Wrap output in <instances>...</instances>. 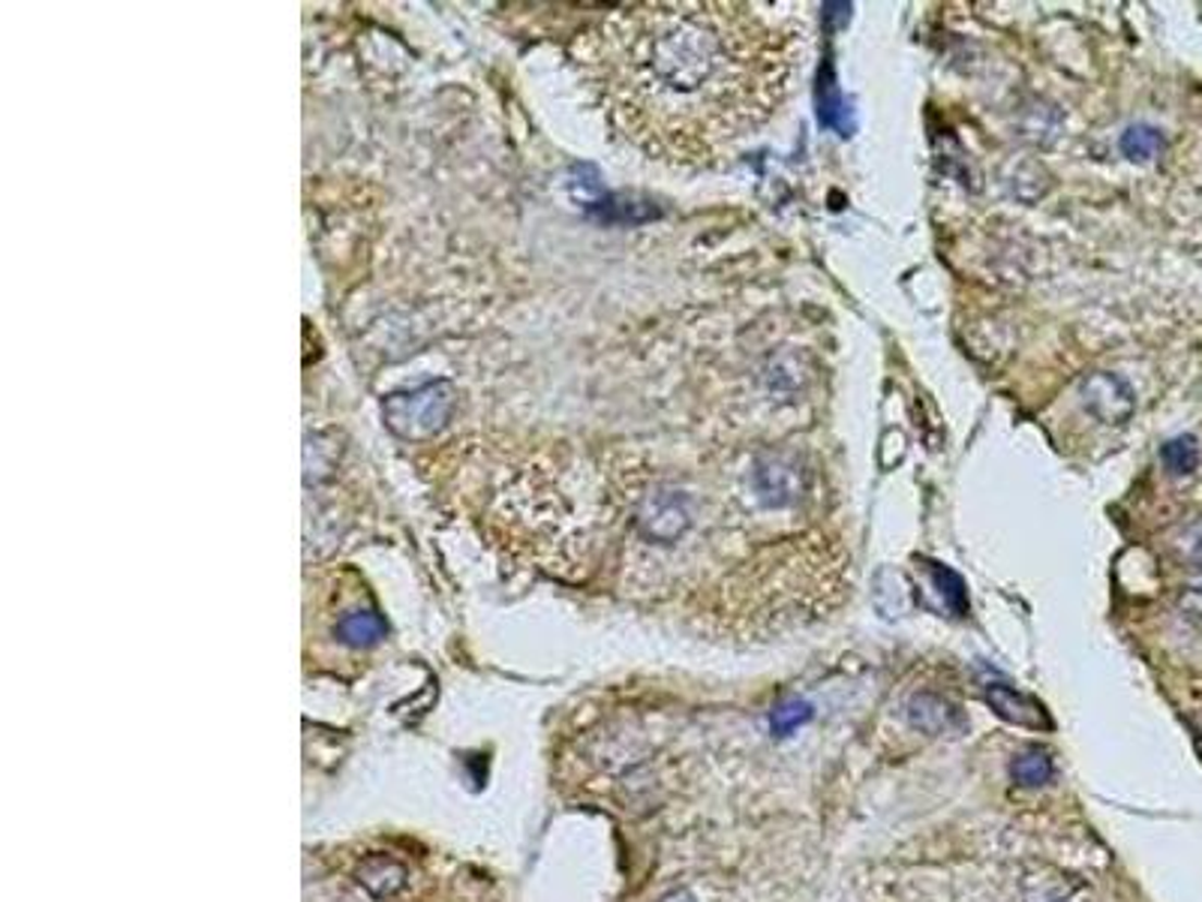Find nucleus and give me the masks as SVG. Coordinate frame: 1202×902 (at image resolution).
<instances>
[{
  "label": "nucleus",
  "instance_id": "2",
  "mask_svg": "<svg viewBox=\"0 0 1202 902\" xmlns=\"http://www.w3.org/2000/svg\"><path fill=\"white\" fill-rule=\"evenodd\" d=\"M1086 403L1089 410L1106 425H1118V422H1127L1130 413H1133V391L1127 386L1121 376L1115 374H1094L1086 379Z\"/></svg>",
  "mask_w": 1202,
  "mask_h": 902
},
{
  "label": "nucleus",
  "instance_id": "10",
  "mask_svg": "<svg viewBox=\"0 0 1202 902\" xmlns=\"http://www.w3.org/2000/svg\"><path fill=\"white\" fill-rule=\"evenodd\" d=\"M340 635L349 641V644H370L382 635V623L376 614H352L343 626H340Z\"/></svg>",
  "mask_w": 1202,
  "mask_h": 902
},
{
  "label": "nucleus",
  "instance_id": "5",
  "mask_svg": "<svg viewBox=\"0 0 1202 902\" xmlns=\"http://www.w3.org/2000/svg\"><path fill=\"white\" fill-rule=\"evenodd\" d=\"M986 704L1002 716L1004 722H1010V726L1031 728V731H1050L1052 728V719L1043 704L1034 702L1026 692H1016L1010 686H1004V683H990L986 686Z\"/></svg>",
  "mask_w": 1202,
  "mask_h": 902
},
{
  "label": "nucleus",
  "instance_id": "13",
  "mask_svg": "<svg viewBox=\"0 0 1202 902\" xmlns=\"http://www.w3.org/2000/svg\"><path fill=\"white\" fill-rule=\"evenodd\" d=\"M662 902H695V897H691L689 890H674V893H667Z\"/></svg>",
  "mask_w": 1202,
  "mask_h": 902
},
{
  "label": "nucleus",
  "instance_id": "1",
  "mask_svg": "<svg viewBox=\"0 0 1202 902\" xmlns=\"http://www.w3.org/2000/svg\"><path fill=\"white\" fill-rule=\"evenodd\" d=\"M800 49V31L758 3H628L589 27L577 63L631 148L698 169L778 112Z\"/></svg>",
  "mask_w": 1202,
  "mask_h": 902
},
{
  "label": "nucleus",
  "instance_id": "11",
  "mask_svg": "<svg viewBox=\"0 0 1202 902\" xmlns=\"http://www.w3.org/2000/svg\"><path fill=\"white\" fill-rule=\"evenodd\" d=\"M932 575H935V581H939L944 601L950 605L956 614H965V611H968V599H965L962 577L956 575V572H950V569H941V565L932 569Z\"/></svg>",
  "mask_w": 1202,
  "mask_h": 902
},
{
  "label": "nucleus",
  "instance_id": "4",
  "mask_svg": "<svg viewBox=\"0 0 1202 902\" xmlns=\"http://www.w3.org/2000/svg\"><path fill=\"white\" fill-rule=\"evenodd\" d=\"M905 714H908V726L915 731H923L929 738H944V734H953V731H959L965 726L959 707L947 702L944 695H935V692H917L905 707Z\"/></svg>",
  "mask_w": 1202,
  "mask_h": 902
},
{
  "label": "nucleus",
  "instance_id": "6",
  "mask_svg": "<svg viewBox=\"0 0 1202 902\" xmlns=\"http://www.w3.org/2000/svg\"><path fill=\"white\" fill-rule=\"evenodd\" d=\"M1052 777H1055V765L1052 758L1043 749H1028L1019 752L1014 761H1010V779L1022 789H1040V785H1050Z\"/></svg>",
  "mask_w": 1202,
  "mask_h": 902
},
{
  "label": "nucleus",
  "instance_id": "8",
  "mask_svg": "<svg viewBox=\"0 0 1202 902\" xmlns=\"http://www.w3.org/2000/svg\"><path fill=\"white\" fill-rule=\"evenodd\" d=\"M1121 150L1133 163H1149L1164 150V136L1154 126H1130L1121 136Z\"/></svg>",
  "mask_w": 1202,
  "mask_h": 902
},
{
  "label": "nucleus",
  "instance_id": "3",
  "mask_svg": "<svg viewBox=\"0 0 1202 902\" xmlns=\"http://www.w3.org/2000/svg\"><path fill=\"white\" fill-rule=\"evenodd\" d=\"M755 497L764 502L766 509H788L800 500V476L797 470L778 458H764L758 461L751 473Z\"/></svg>",
  "mask_w": 1202,
  "mask_h": 902
},
{
  "label": "nucleus",
  "instance_id": "7",
  "mask_svg": "<svg viewBox=\"0 0 1202 902\" xmlns=\"http://www.w3.org/2000/svg\"><path fill=\"white\" fill-rule=\"evenodd\" d=\"M812 716H814V707L809 702H802V698H785V702H778L776 707H773V714H770V731H773V738H790L794 731H800L802 726H809L812 722Z\"/></svg>",
  "mask_w": 1202,
  "mask_h": 902
},
{
  "label": "nucleus",
  "instance_id": "9",
  "mask_svg": "<svg viewBox=\"0 0 1202 902\" xmlns=\"http://www.w3.org/2000/svg\"><path fill=\"white\" fill-rule=\"evenodd\" d=\"M1161 461L1173 476H1190L1200 466V446L1193 437H1176L1161 449Z\"/></svg>",
  "mask_w": 1202,
  "mask_h": 902
},
{
  "label": "nucleus",
  "instance_id": "12",
  "mask_svg": "<svg viewBox=\"0 0 1202 902\" xmlns=\"http://www.w3.org/2000/svg\"><path fill=\"white\" fill-rule=\"evenodd\" d=\"M1178 608H1181L1188 617L1202 620V584L1185 589V593H1181V599H1178Z\"/></svg>",
  "mask_w": 1202,
  "mask_h": 902
}]
</instances>
